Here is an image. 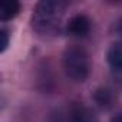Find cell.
I'll return each mask as SVG.
<instances>
[{"label": "cell", "instance_id": "cell-1", "mask_svg": "<svg viewBox=\"0 0 122 122\" xmlns=\"http://www.w3.org/2000/svg\"><path fill=\"white\" fill-rule=\"evenodd\" d=\"M66 3L60 0H43L40 2L33 13L32 25L36 32L42 35H50L60 26Z\"/></svg>", "mask_w": 122, "mask_h": 122}, {"label": "cell", "instance_id": "cell-2", "mask_svg": "<svg viewBox=\"0 0 122 122\" xmlns=\"http://www.w3.org/2000/svg\"><path fill=\"white\" fill-rule=\"evenodd\" d=\"M63 69L69 79L83 82L91 72L89 56L81 46H71L63 53Z\"/></svg>", "mask_w": 122, "mask_h": 122}, {"label": "cell", "instance_id": "cell-3", "mask_svg": "<svg viewBox=\"0 0 122 122\" xmlns=\"http://www.w3.org/2000/svg\"><path fill=\"white\" fill-rule=\"evenodd\" d=\"M66 122H99L95 112L83 103L73 102L68 108Z\"/></svg>", "mask_w": 122, "mask_h": 122}, {"label": "cell", "instance_id": "cell-4", "mask_svg": "<svg viewBox=\"0 0 122 122\" xmlns=\"http://www.w3.org/2000/svg\"><path fill=\"white\" fill-rule=\"evenodd\" d=\"M66 30L69 35L76 37H85L91 32V20L85 15H76L73 16L66 26Z\"/></svg>", "mask_w": 122, "mask_h": 122}, {"label": "cell", "instance_id": "cell-5", "mask_svg": "<svg viewBox=\"0 0 122 122\" xmlns=\"http://www.w3.org/2000/svg\"><path fill=\"white\" fill-rule=\"evenodd\" d=\"M108 62L113 71L122 72V42H115L111 45L108 50Z\"/></svg>", "mask_w": 122, "mask_h": 122}, {"label": "cell", "instance_id": "cell-6", "mask_svg": "<svg viewBox=\"0 0 122 122\" xmlns=\"http://www.w3.org/2000/svg\"><path fill=\"white\" fill-rule=\"evenodd\" d=\"M19 10H20V5L15 0L2 2V5H0V17H2V20H10L19 13Z\"/></svg>", "mask_w": 122, "mask_h": 122}, {"label": "cell", "instance_id": "cell-7", "mask_svg": "<svg viewBox=\"0 0 122 122\" xmlns=\"http://www.w3.org/2000/svg\"><path fill=\"white\" fill-rule=\"evenodd\" d=\"M93 99L95 102L102 106V108H111L112 103H113V95L109 89L106 88H102V89H98L93 95Z\"/></svg>", "mask_w": 122, "mask_h": 122}, {"label": "cell", "instance_id": "cell-8", "mask_svg": "<svg viewBox=\"0 0 122 122\" xmlns=\"http://www.w3.org/2000/svg\"><path fill=\"white\" fill-rule=\"evenodd\" d=\"M0 37H2V45H0L2 47H0V50L5 52L6 47H7V45H9V35H7L6 29H2V32H0Z\"/></svg>", "mask_w": 122, "mask_h": 122}, {"label": "cell", "instance_id": "cell-9", "mask_svg": "<svg viewBox=\"0 0 122 122\" xmlns=\"http://www.w3.org/2000/svg\"><path fill=\"white\" fill-rule=\"evenodd\" d=\"M50 122H63V119H62V116H60V115H53Z\"/></svg>", "mask_w": 122, "mask_h": 122}, {"label": "cell", "instance_id": "cell-10", "mask_svg": "<svg viewBox=\"0 0 122 122\" xmlns=\"http://www.w3.org/2000/svg\"><path fill=\"white\" fill-rule=\"evenodd\" d=\"M112 122H122V113H118V115L112 119Z\"/></svg>", "mask_w": 122, "mask_h": 122}, {"label": "cell", "instance_id": "cell-11", "mask_svg": "<svg viewBox=\"0 0 122 122\" xmlns=\"http://www.w3.org/2000/svg\"><path fill=\"white\" fill-rule=\"evenodd\" d=\"M121 32H122V23H121Z\"/></svg>", "mask_w": 122, "mask_h": 122}]
</instances>
